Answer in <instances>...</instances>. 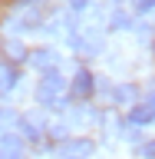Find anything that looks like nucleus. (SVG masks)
<instances>
[{"mask_svg": "<svg viewBox=\"0 0 155 159\" xmlns=\"http://www.w3.org/2000/svg\"><path fill=\"white\" fill-rule=\"evenodd\" d=\"M132 7H136L139 13H149V10H155V0H136Z\"/></svg>", "mask_w": 155, "mask_h": 159, "instance_id": "4468645a", "label": "nucleus"}, {"mask_svg": "<svg viewBox=\"0 0 155 159\" xmlns=\"http://www.w3.org/2000/svg\"><path fill=\"white\" fill-rule=\"evenodd\" d=\"M129 123L132 126H149V123H155V109L149 99H142V103H136V106L129 109Z\"/></svg>", "mask_w": 155, "mask_h": 159, "instance_id": "6e6552de", "label": "nucleus"}, {"mask_svg": "<svg viewBox=\"0 0 155 159\" xmlns=\"http://www.w3.org/2000/svg\"><path fill=\"white\" fill-rule=\"evenodd\" d=\"M13 86H17V70L7 60H0V93H10Z\"/></svg>", "mask_w": 155, "mask_h": 159, "instance_id": "1a4fd4ad", "label": "nucleus"}, {"mask_svg": "<svg viewBox=\"0 0 155 159\" xmlns=\"http://www.w3.org/2000/svg\"><path fill=\"white\" fill-rule=\"evenodd\" d=\"M0 47L7 50V57H10V60H27V47H23L20 40H3Z\"/></svg>", "mask_w": 155, "mask_h": 159, "instance_id": "9b49d317", "label": "nucleus"}, {"mask_svg": "<svg viewBox=\"0 0 155 159\" xmlns=\"http://www.w3.org/2000/svg\"><path fill=\"white\" fill-rule=\"evenodd\" d=\"M139 156L142 159H155V143H142V146H139Z\"/></svg>", "mask_w": 155, "mask_h": 159, "instance_id": "ddd939ff", "label": "nucleus"}, {"mask_svg": "<svg viewBox=\"0 0 155 159\" xmlns=\"http://www.w3.org/2000/svg\"><path fill=\"white\" fill-rule=\"evenodd\" d=\"M109 96H112V103H116V106H129V109H132V106L139 103V89L132 86V83H119Z\"/></svg>", "mask_w": 155, "mask_h": 159, "instance_id": "0eeeda50", "label": "nucleus"}, {"mask_svg": "<svg viewBox=\"0 0 155 159\" xmlns=\"http://www.w3.org/2000/svg\"><path fill=\"white\" fill-rule=\"evenodd\" d=\"M10 23H13V30H37L40 27V17L33 13V10H27V13H17Z\"/></svg>", "mask_w": 155, "mask_h": 159, "instance_id": "9d476101", "label": "nucleus"}, {"mask_svg": "<svg viewBox=\"0 0 155 159\" xmlns=\"http://www.w3.org/2000/svg\"><path fill=\"white\" fill-rule=\"evenodd\" d=\"M96 143L89 136H69L63 143H56V159H93Z\"/></svg>", "mask_w": 155, "mask_h": 159, "instance_id": "f03ea898", "label": "nucleus"}, {"mask_svg": "<svg viewBox=\"0 0 155 159\" xmlns=\"http://www.w3.org/2000/svg\"><path fill=\"white\" fill-rule=\"evenodd\" d=\"M20 136L27 139V143H40V139L50 133V123H46V116L40 113V109H33V113H27V116H20Z\"/></svg>", "mask_w": 155, "mask_h": 159, "instance_id": "7ed1b4c3", "label": "nucleus"}, {"mask_svg": "<svg viewBox=\"0 0 155 159\" xmlns=\"http://www.w3.org/2000/svg\"><path fill=\"white\" fill-rule=\"evenodd\" d=\"M93 89H96V76H93L89 70H76V76H73V83H69L73 99H89Z\"/></svg>", "mask_w": 155, "mask_h": 159, "instance_id": "39448f33", "label": "nucleus"}, {"mask_svg": "<svg viewBox=\"0 0 155 159\" xmlns=\"http://www.w3.org/2000/svg\"><path fill=\"white\" fill-rule=\"evenodd\" d=\"M63 96H66V80L59 76V70H50V73H43L37 83V103L43 109H53L63 103Z\"/></svg>", "mask_w": 155, "mask_h": 159, "instance_id": "f257e3e1", "label": "nucleus"}, {"mask_svg": "<svg viewBox=\"0 0 155 159\" xmlns=\"http://www.w3.org/2000/svg\"><path fill=\"white\" fill-rule=\"evenodd\" d=\"M13 123H20V116L13 113V109L0 106V133H10V126H13Z\"/></svg>", "mask_w": 155, "mask_h": 159, "instance_id": "f8f14e48", "label": "nucleus"}, {"mask_svg": "<svg viewBox=\"0 0 155 159\" xmlns=\"http://www.w3.org/2000/svg\"><path fill=\"white\" fill-rule=\"evenodd\" d=\"M69 7L73 10H86V0H69Z\"/></svg>", "mask_w": 155, "mask_h": 159, "instance_id": "2eb2a0df", "label": "nucleus"}, {"mask_svg": "<svg viewBox=\"0 0 155 159\" xmlns=\"http://www.w3.org/2000/svg\"><path fill=\"white\" fill-rule=\"evenodd\" d=\"M30 66L40 70V73H50V70H56L59 66V53L53 47H37V50H30Z\"/></svg>", "mask_w": 155, "mask_h": 159, "instance_id": "20e7f679", "label": "nucleus"}, {"mask_svg": "<svg viewBox=\"0 0 155 159\" xmlns=\"http://www.w3.org/2000/svg\"><path fill=\"white\" fill-rule=\"evenodd\" d=\"M23 7H37V3H43V0H20Z\"/></svg>", "mask_w": 155, "mask_h": 159, "instance_id": "dca6fc26", "label": "nucleus"}, {"mask_svg": "<svg viewBox=\"0 0 155 159\" xmlns=\"http://www.w3.org/2000/svg\"><path fill=\"white\" fill-rule=\"evenodd\" d=\"M23 136L20 133H0V159H23Z\"/></svg>", "mask_w": 155, "mask_h": 159, "instance_id": "423d86ee", "label": "nucleus"}, {"mask_svg": "<svg viewBox=\"0 0 155 159\" xmlns=\"http://www.w3.org/2000/svg\"><path fill=\"white\" fill-rule=\"evenodd\" d=\"M152 53H155V40H152Z\"/></svg>", "mask_w": 155, "mask_h": 159, "instance_id": "f3484780", "label": "nucleus"}]
</instances>
